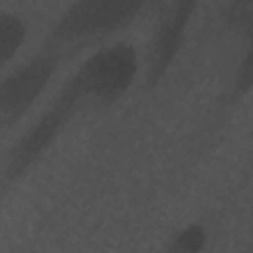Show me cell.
<instances>
[{
	"label": "cell",
	"mask_w": 253,
	"mask_h": 253,
	"mask_svg": "<svg viewBox=\"0 0 253 253\" xmlns=\"http://www.w3.org/2000/svg\"><path fill=\"white\" fill-rule=\"evenodd\" d=\"M138 55L130 43H115L89 55L51 101L47 111L10 148L4 162V186L20 180L87 105H113L132 85Z\"/></svg>",
	"instance_id": "6da1fadb"
},
{
	"label": "cell",
	"mask_w": 253,
	"mask_h": 253,
	"mask_svg": "<svg viewBox=\"0 0 253 253\" xmlns=\"http://www.w3.org/2000/svg\"><path fill=\"white\" fill-rule=\"evenodd\" d=\"M142 8L140 2H75L55 22L42 51L69 59L85 47L126 28Z\"/></svg>",
	"instance_id": "7a4b0ae2"
},
{
	"label": "cell",
	"mask_w": 253,
	"mask_h": 253,
	"mask_svg": "<svg viewBox=\"0 0 253 253\" xmlns=\"http://www.w3.org/2000/svg\"><path fill=\"white\" fill-rule=\"evenodd\" d=\"M61 59L53 53L40 51L22 67L12 71L0 85V123L4 128L14 126L45 89Z\"/></svg>",
	"instance_id": "3957f363"
},
{
	"label": "cell",
	"mask_w": 253,
	"mask_h": 253,
	"mask_svg": "<svg viewBox=\"0 0 253 253\" xmlns=\"http://www.w3.org/2000/svg\"><path fill=\"white\" fill-rule=\"evenodd\" d=\"M194 2H176L168 6V12L162 16L160 24L154 30V36L148 45L146 57V87L152 89L166 75L174 63L178 49L182 45L186 26L194 14Z\"/></svg>",
	"instance_id": "277c9868"
},
{
	"label": "cell",
	"mask_w": 253,
	"mask_h": 253,
	"mask_svg": "<svg viewBox=\"0 0 253 253\" xmlns=\"http://www.w3.org/2000/svg\"><path fill=\"white\" fill-rule=\"evenodd\" d=\"M26 40V24L20 16L0 12V61L6 65Z\"/></svg>",
	"instance_id": "5b68a950"
},
{
	"label": "cell",
	"mask_w": 253,
	"mask_h": 253,
	"mask_svg": "<svg viewBox=\"0 0 253 253\" xmlns=\"http://www.w3.org/2000/svg\"><path fill=\"white\" fill-rule=\"evenodd\" d=\"M208 241V231L202 223H188L166 245L164 253H202Z\"/></svg>",
	"instance_id": "8992f818"
},
{
	"label": "cell",
	"mask_w": 253,
	"mask_h": 253,
	"mask_svg": "<svg viewBox=\"0 0 253 253\" xmlns=\"http://www.w3.org/2000/svg\"><path fill=\"white\" fill-rule=\"evenodd\" d=\"M227 24L231 30L253 38V2H233L227 6Z\"/></svg>",
	"instance_id": "52a82bcc"
},
{
	"label": "cell",
	"mask_w": 253,
	"mask_h": 253,
	"mask_svg": "<svg viewBox=\"0 0 253 253\" xmlns=\"http://www.w3.org/2000/svg\"><path fill=\"white\" fill-rule=\"evenodd\" d=\"M253 89V43L247 49V53L243 55L237 73H235V83H233V101L245 97L249 91Z\"/></svg>",
	"instance_id": "ba28073f"
}]
</instances>
